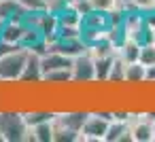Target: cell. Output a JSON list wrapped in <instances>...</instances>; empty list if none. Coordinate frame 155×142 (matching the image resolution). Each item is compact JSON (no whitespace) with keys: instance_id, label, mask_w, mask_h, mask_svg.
<instances>
[{"instance_id":"obj_1","label":"cell","mask_w":155,"mask_h":142,"mask_svg":"<svg viewBox=\"0 0 155 142\" xmlns=\"http://www.w3.org/2000/svg\"><path fill=\"white\" fill-rule=\"evenodd\" d=\"M0 140L2 142H28L30 127L24 119V110L0 108Z\"/></svg>"},{"instance_id":"obj_2","label":"cell","mask_w":155,"mask_h":142,"mask_svg":"<svg viewBox=\"0 0 155 142\" xmlns=\"http://www.w3.org/2000/svg\"><path fill=\"white\" fill-rule=\"evenodd\" d=\"M110 119H113V112L89 110V115H87V119H85V123L81 127L79 140L81 142H104L108 125H110Z\"/></svg>"},{"instance_id":"obj_3","label":"cell","mask_w":155,"mask_h":142,"mask_svg":"<svg viewBox=\"0 0 155 142\" xmlns=\"http://www.w3.org/2000/svg\"><path fill=\"white\" fill-rule=\"evenodd\" d=\"M72 85H89L96 83V70H94V55L89 51L77 55L72 60Z\"/></svg>"},{"instance_id":"obj_4","label":"cell","mask_w":155,"mask_h":142,"mask_svg":"<svg viewBox=\"0 0 155 142\" xmlns=\"http://www.w3.org/2000/svg\"><path fill=\"white\" fill-rule=\"evenodd\" d=\"M153 115L149 112H140V115H132L130 119V134H132V142H153Z\"/></svg>"},{"instance_id":"obj_5","label":"cell","mask_w":155,"mask_h":142,"mask_svg":"<svg viewBox=\"0 0 155 142\" xmlns=\"http://www.w3.org/2000/svg\"><path fill=\"white\" fill-rule=\"evenodd\" d=\"M72 60H74V57H68V55H64V53H60V51L49 49L47 53L41 55V68H43V74L55 72V70H68V68H72Z\"/></svg>"},{"instance_id":"obj_6","label":"cell","mask_w":155,"mask_h":142,"mask_svg":"<svg viewBox=\"0 0 155 142\" xmlns=\"http://www.w3.org/2000/svg\"><path fill=\"white\" fill-rule=\"evenodd\" d=\"M28 11L17 2V0H0V26L13 21V19H24Z\"/></svg>"},{"instance_id":"obj_7","label":"cell","mask_w":155,"mask_h":142,"mask_svg":"<svg viewBox=\"0 0 155 142\" xmlns=\"http://www.w3.org/2000/svg\"><path fill=\"white\" fill-rule=\"evenodd\" d=\"M115 53H106V55H98L94 57V70H96V83H106L108 76H110V68H113V62H115Z\"/></svg>"},{"instance_id":"obj_8","label":"cell","mask_w":155,"mask_h":142,"mask_svg":"<svg viewBox=\"0 0 155 142\" xmlns=\"http://www.w3.org/2000/svg\"><path fill=\"white\" fill-rule=\"evenodd\" d=\"M117 55H119L125 64L138 62V55H140V43L134 40V38H125V40L117 47Z\"/></svg>"},{"instance_id":"obj_9","label":"cell","mask_w":155,"mask_h":142,"mask_svg":"<svg viewBox=\"0 0 155 142\" xmlns=\"http://www.w3.org/2000/svg\"><path fill=\"white\" fill-rule=\"evenodd\" d=\"M55 117V110H49V108H28L24 110V119L28 123V127H34L38 123H45V121H53Z\"/></svg>"},{"instance_id":"obj_10","label":"cell","mask_w":155,"mask_h":142,"mask_svg":"<svg viewBox=\"0 0 155 142\" xmlns=\"http://www.w3.org/2000/svg\"><path fill=\"white\" fill-rule=\"evenodd\" d=\"M125 83H127V85L147 83V66H142L140 62L127 64V66H125Z\"/></svg>"},{"instance_id":"obj_11","label":"cell","mask_w":155,"mask_h":142,"mask_svg":"<svg viewBox=\"0 0 155 142\" xmlns=\"http://www.w3.org/2000/svg\"><path fill=\"white\" fill-rule=\"evenodd\" d=\"M30 140L32 142H53V121H45V123L30 127Z\"/></svg>"},{"instance_id":"obj_12","label":"cell","mask_w":155,"mask_h":142,"mask_svg":"<svg viewBox=\"0 0 155 142\" xmlns=\"http://www.w3.org/2000/svg\"><path fill=\"white\" fill-rule=\"evenodd\" d=\"M125 62L119 57V55H115V62H113V68H110V76H108V81L106 83H110V85H121V83H125Z\"/></svg>"},{"instance_id":"obj_13","label":"cell","mask_w":155,"mask_h":142,"mask_svg":"<svg viewBox=\"0 0 155 142\" xmlns=\"http://www.w3.org/2000/svg\"><path fill=\"white\" fill-rule=\"evenodd\" d=\"M138 62H140L142 66H147V68L155 66V40L140 45V55H138Z\"/></svg>"},{"instance_id":"obj_14","label":"cell","mask_w":155,"mask_h":142,"mask_svg":"<svg viewBox=\"0 0 155 142\" xmlns=\"http://www.w3.org/2000/svg\"><path fill=\"white\" fill-rule=\"evenodd\" d=\"M91 11H104V13H113L119 9V0H89Z\"/></svg>"},{"instance_id":"obj_15","label":"cell","mask_w":155,"mask_h":142,"mask_svg":"<svg viewBox=\"0 0 155 142\" xmlns=\"http://www.w3.org/2000/svg\"><path fill=\"white\" fill-rule=\"evenodd\" d=\"M17 2H19L26 11H30V13L45 11V9H47V0H17Z\"/></svg>"},{"instance_id":"obj_16","label":"cell","mask_w":155,"mask_h":142,"mask_svg":"<svg viewBox=\"0 0 155 142\" xmlns=\"http://www.w3.org/2000/svg\"><path fill=\"white\" fill-rule=\"evenodd\" d=\"M134 9L136 11H151V9H155V0H134Z\"/></svg>"},{"instance_id":"obj_17","label":"cell","mask_w":155,"mask_h":142,"mask_svg":"<svg viewBox=\"0 0 155 142\" xmlns=\"http://www.w3.org/2000/svg\"><path fill=\"white\" fill-rule=\"evenodd\" d=\"M147 83H155V66L147 68Z\"/></svg>"},{"instance_id":"obj_18","label":"cell","mask_w":155,"mask_h":142,"mask_svg":"<svg viewBox=\"0 0 155 142\" xmlns=\"http://www.w3.org/2000/svg\"><path fill=\"white\" fill-rule=\"evenodd\" d=\"M119 9H134V0H119Z\"/></svg>"},{"instance_id":"obj_19","label":"cell","mask_w":155,"mask_h":142,"mask_svg":"<svg viewBox=\"0 0 155 142\" xmlns=\"http://www.w3.org/2000/svg\"><path fill=\"white\" fill-rule=\"evenodd\" d=\"M74 5H81V2H89V0H72Z\"/></svg>"},{"instance_id":"obj_20","label":"cell","mask_w":155,"mask_h":142,"mask_svg":"<svg viewBox=\"0 0 155 142\" xmlns=\"http://www.w3.org/2000/svg\"><path fill=\"white\" fill-rule=\"evenodd\" d=\"M153 142H155V117H153Z\"/></svg>"},{"instance_id":"obj_21","label":"cell","mask_w":155,"mask_h":142,"mask_svg":"<svg viewBox=\"0 0 155 142\" xmlns=\"http://www.w3.org/2000/svg\"><path fill=\"white\" fill-rule=\"evenodd\" d=\"M47 2H49V0H47Z\"/></svg>"}]
</instances>
